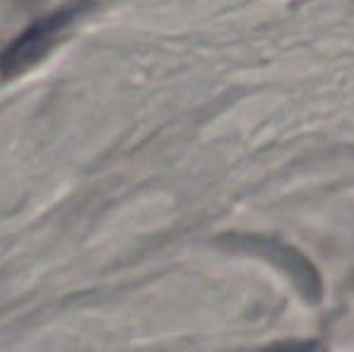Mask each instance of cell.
<instances>
[{
  "label": "cell",
  "mask_w": 354,
  "mask_h": 352,
  "mask_svg": "<svg viewBox=\"0 0 354 352\" xmlns=\"http://www.w3.org/2000/svg\"><path fill=\"white\" fill-rule=\"evenodd\" d=\"M84 3L75 0V3L63 5L56 12H48L44 17H39L37 22H32L15 41L8 44L3 53H0V75L12 77L17 73L27 71L29 66H34L37 61H41L46 56V51L53 46V41L58 39V34L68 27L71 22L82 15Z\"/></svg>",
  "instance_id": "1"
}]
</instances>
